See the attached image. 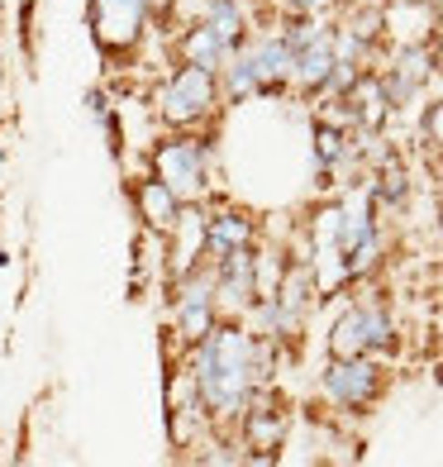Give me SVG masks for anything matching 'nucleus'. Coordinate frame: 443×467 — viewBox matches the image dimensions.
Listing matches in <instances>:
<instances>
[{"label": "nucleus", "mask_w": 443, "mask_h": 467, "mask_svg": "<svg viewBox=\"0 0 443 467\" xmlns=\"http://www.w3.org/2000/svg\"><path fill=\"white\" fill-rule=\"evenodd\" d=\"M272 368V344L252 338L239 325H215L201 344H196V387H201V406L220 420H234L248 410L252 391L267 381Z\"/></svg>", "instance_id": "obj_1"}, {"label": "nucleus", "mask_w": 443, "mask_h": 467, "mask_svg": "<svg viewBox=\"0 0 443 467\" xmlns=\"http://www.w3.org/2000/svg\"><path fill=\"white\" fill-rule=\"evenodd\" d=\"M205 167H210V143L191 139V134H177V139H162L153 148V177L172 186V196L186 201H201L205 196Z\"/></svg>", "instance_id": "obj_2"}, {"label": "nucleus", "mask_w": 443, "mask_h": 467, "mask_svg": "<svg viewBox=\"0 0 443 467\" xmlns=\"http://www.w3.org/2000/svg\"><path fill=\"white\" fill-rule=\"evenodd\" d=\"M158 105H162V119H167V124H177V130H191V124H201L210 110H215V72L181 62V67L167 77V87H162Z\"/></svg>", "instance_id": "obj_3"}, {"label": "nucleus", "mask_w": 443, "mask_h": 467, "mask_svg": "<svg viewBox=\"0 0 443 467\" xmlns=\"http://www.w3.org/2000/svg\"><path fill=\"white\" fill-rule=\"evenodd\" d=\"M177 338L181 344H201L215 329V263L191 267L177 277Z\"/></svg>", "instance_id": "obj_4"}, {"label": "nucleus", "mask_w": 443, "mask_h": 467, "mask_svg": "<svg viewBox=\"0 0 443 467\" xmlns=\"http://www.w3.org/2000/svg\"><path fill=\"white\" fill-rule=\"evenodd\" d=\"M148 19H153V10H148V0H91V29L100 38V48L110 53H129Z\"/></svg>", "instance_id": "obj_5"}, {"label": "nucleus", "mask_w": 443, "mask_h": 467, "mask_svg": "<svg viewBox=\"0 0 443 467\" xmlns=\"http://www.w3.org/2000/svg\"><path fill=\"white\" fill-rule=\"evenodd\" d=\"M201 263H205V215L196 210V201H186L177 210L172 229H167V272H172V282H177Z\"/></svg>", "instance_id": "obj_6"}, {"label": "nucleus", "mask_w": 443, "mask_h": 467, "mask_svg": "<svg viewBox=\"0 0 443 467\" xmlns=\"http://www.w3.org/2000/svg\"><path fill=\"white\" fill-rule=\"evenodd\" d=\"M382 387V372H376L363 353L357 358H334V368L325 372V396L339 400V406H367Z\"/></svg>", "instance_id": "obj_7"}, {"label": "nucleus", "mask_w": 443, "mask_h": 467, "mask_svg": "<svg viewBox=\"0 0 443 467\" xmlns=\"http://www.w3.org/2000/svg\"><path fill=\"white\" fill-rule=\"evenodd\" d=\"M252 244V220H243V215H234V210H220V215H210L205 220V258L215 263V258H224V253H234V248H248Z\"/></svg>", "instance_id": "obj_8"}, {"label": "nucleus", "mask_w": 443, "mask_h": 467, "mask_svg": "<svg viewBox=\"0 0 443 467\" xmlns=\"http://www.w3.org/2000/svg\"><path fill=\"white\" fill-rule=\"evenodd\" d=\"M134 201H139V215H143V224L153 229V234H167V229H172L177 210H181V201L172 196V186L158 182V177H153V182H139Z\"/></svg>", "instance_id": "obj_9"}, {"label": "nucleus", "mask_w": 443, "mask_h": 467, "mask_svg": "<svg viewBox=\"0 0 443 467\" xmlns=\"http://www.w3.org/2000/svg\"><path fill=\"white\" fill-rule=\"evenodd\" d=\"M229 53H234V48H229L224 38H215V29H205V25L186 29V38H181V62L205 67V72H215V77H220V67H224Z\"/></svg>", "instance_id": "obj_10"}, {"label": "nucleus", "mask_w": 443, "mask_h": 467, "mask_svg": "<svg viewBox=\"0 0 443 467\" xmlns=\"http://www.w3.org/2000/svg\"><path fill=\"white\" fill-rule=\"evenodd\" d=\"M201 25L205 29H215V38H224L229 48H239L243 44V10H239V0H210L205 15H201Z\"/></svg>", "instance_id": "obj_11"}, {"label": "nucleus", "mask_w": 443, "mask_h": 467, "mask_svg": "<svg viewBox=\"0 0 443 467\" xmlns=\"http://www.w3.org/2000/svg\"><path fill=\"white\" fill-rule=\"evenodd\" d=\"M334 358H357L367 353V310H348L339 325H334V338H329Z\"/></svg>", "instance_id": "obj_12"}, {"label": "nucleus", "mask_w": 443, "mask_h": 467, "mask_svg": "<svg viewBox=\"0 0 443 467\" xmlns=\"http://www.w3.org/2000/svg\"><path fill=\"white\" fill-rule=\"evenodd\" d=\"M282 430H286V420L277 410H248V439L252 443H263V449H277L282 443Z\"/></svg>", "instance_id": "obj_13"}, {"label": "nucleus", "mask_w": 443, "mask_h": 467, "mask_svg": "<svg viewBox=\"0 0 443 467\" xmlns=\"http://www.w3.org/2000/svg\"><path fill=\"white\" fill-rule=\"evenodd\" d=\"M320 158H325V162L344 158V134H339V130H329V124L320 130Z\"/></svg>", "instance_id": "obj_14"}, {"label": "nucleus", "mask_w": 443, "mask_h": 467, "mask_svg": "<svg viewBox=\"0 0 443 467\" xmlns=\"http://www.w3.org/2000/svg\"><path fill=\"white\" fill-rule=\"evenodd\" d=\"M382 196H386V201H406V177L386 172V177H382Z\"/></svg>", "instance_id": "obj_15"}, {"label": "nucleus", "mask_w": 443, "mask_h": 467, "mask_svg": "<svg viewBox=\"0 0 443 467\" xmlns=\"http://www.w3.org/2000/svg\"><path fill=\"white\" fill-rule=\"evenodd\" d=\"M425 130H429V139H434V143H443V100H438L434 110H429V119H425Z\"/></svg>", "instance_id": "obj_16"}, {"label": "nucleus", "mask_w": 443, "mask_h": 467, "mask_svg": "<svg viewBox=\"0 0 443 467\" xmlns=\"http://www.w3.org/2000/svg\"><path fill=\"white\" fill-rule=\"evenodd\" d=\"M291 5H295V10H305V15H314V10H325L329 0H291Z\"/></svg>", "instance_id": "obj_17"}, {"label": "nucleus", "mask_w": 443, "mask_h": 467, "mask_svg": "<svg viewBox=\"0 0 443 467\" xmlns=\"http://www.w3.org/2000/svg\"><path fill=\"white\" fill-rule=\"evenodd\" d=\"M429 57H434V67L443 72V38H438V44H434V53H429Z\"/></svg>", "instance_id": "obj_18"}]
</instances>
